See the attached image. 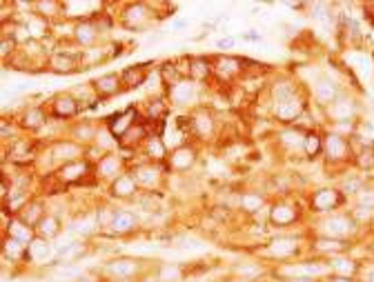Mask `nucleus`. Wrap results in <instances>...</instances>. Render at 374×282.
<instances>
[{"label":"nucleus","instance_id":"nucleus-1","mask_svg":"<svg viewBox=\"0 0 374 282\" xmlns=\"http://www.w3.org/2000/svg\"><path fill=\"white\" fill-rule=\"evenodd\" d=\"M154 22V11L147 3H127L120 11V24L127 32H138Z\"/></svg>","mask_w":374,"mask_h":282},{"label":"nucleus","instance_id":"nucleus-2","mask_svg":"<svg viewBox=\"0 0 374 282\" xmlns=\"http://www.w3.org/2000/svg\"><path fill=\"white\" fill-rule=\"evenodd\" d=\"M165 171H169L167 164H158V162L145 160V162L134 164V167L130 169V174L136 178V182H138L140 189H147V191H156V189L163 185Z\"/></svg>","mask_w":374,"mask_h":282},{"label":"nucleus","instance_id":"nucleus-3","mask_svg":"<svg viewBox=\"0 0 374 282\" xmlns=\"http://www.w3.org/2000/svg\"><path fill=\"white\" fill-rule=\"evenodd\" d=\"M105 273L112 280H118V282H136L140 275H145L143 260L127 258V256H122V258H114V260H109L105 265Z\"/></svg>","mask_w":374,"mask_h":282},{"label":"nucleus","instance_id":"nucleus-4","mask_svg":"<svg viewBox=\"0 0 374 282\" xmlns=\"http://www.w3.org/2000/svg\"><path fill=\"white\" fill-rule=\"evenodd\" d=\"M189 125H192V136L198 140H212L218 131L216 116L212 114V109H207L203 105H198L189 111Z\"/></svg>","mask_w":374,"mask_h":282},{"label":"nucleus","instance_id":"nucleus-5","mask_svg":"<svg viewBox=\"0 0 374 282\" xmlns=\"http://www.w3.org/2000/svg\"><path fill=\"white\" fill-rule=\"evenodd\" d=\"M49 156H52V160L60 167V164L76 162V160L87 158V147L78 145L76 140H71V138H58L52 143V147H49Z\"/></svg>","mask_w":374,"mask_h":282},{"label":"nucleus","instance_id":"nucleus-6","mask_svg":"<svg viewBox=\"0 0 374 282\" xmlns=\"http://www.w3.org/2000/svg\"><path fill=\"white\" fill-rule=\"evenodd\" d=\"M318 231H321V236L343 240V238L352 236L354 231H357V220L352 216H347V213H330V216H326L321 220Z\"/></svg>","mask_w":374,"mask_h":282},{"label":"nucleus","instance_id":"nucleus-7","mask_svg":"<svg viewBox=\"0 0 374 282\" xmlns=\"http://www.w3.org/2000/svg\"><path fill=\"white\" fill-rule=\"evenodd\" d=\"M81 102L76 100V96L71 91H63V94H56L49 100L47 105V111L52 118L56 120H71V118H78L81 114Z\"/></svg>","mask_w":374,"mask_h":282},{"label":"nucleus","instance_id":"nucleus-8","mask_svg":"<svg viewBox=\"0 0 374 282\" xmlns=\"http://www.w3.org/2000/svg\"><path fill=\"white\" fill-rule=\"evenodd\" d=\"M305 114V98L301 94H294L283 102L272 105V116L274 120H279L281 125H292Z\"/></svg>","mask_w":374,"mask_h":282},{"label":"nucleus","instance_id":"nucleus-9","mask_svg":"<svg viewBox=\"0 0 374 282\" xmlns=\"http://www.w3.org/2000/svg\"><path fill=\"white\" fill-rule=\"evenodd\" d=\"M198 98H201V84L194 82L192 78H183L181 82H176L174 87L167 89V100L176 107L196 105Z\"/></svg>","mask_w":374,"mask_h":282},{"label":"nucleus","instance_id":"nucleus-10","mask_svg":"<svg viewBox=\"0 0 374 282\" xmlns=\"http://www.w3.org/2000/svg\"><path fill=\"white\" fill-rule=\"evenodd\" d=\"M47 71L58 73V76H69V73H76L83 69L81 65V51L73 53V51H54L49 53V60L45 65Z\"/></svg>","mask_w":374,"mask_h":282},{"label":"nucleus","instance_id":"nucleus-11","mask_svg":"<svg viewBox=\"0 0 374 282\" xmlns=\"http://www.w3.org/2000/svg\"><path fill=\"white\" fill-rule=\"evenodd\" d=\"M120 174H125V160H122V156L120 153H116V151L103 153L94 164V176L98 178V180L114 182Z\"/></svg>","mask_w":374,"mask_h":282},{"label":"nucleus","instance_id":"nucleus-12","mask_svg":"<svg viewBox=\"0 0 374 282\" xmlns=\"http://www.w3.org/2000/svg\"><path fill=\"white\" fill-rule=\"evenodd\" d=\"M298 216H301V209L294 202H285V200L274 202L267 209V222L272 227H279V229H285V227H292L294 222H298Z\"/></svg>","mask_w":374,"mask_h":282},{"label":"nucleus","instance_id":"nucleus-13","mask_svg":"<svg viewBox=\"0 0 374 282\" xmlns=\"http://www.w3.org/2000/svg\"><path fill=\"white\" fill-rule=\"evenodd\" d=\"M298 247H301V244H298V238L296 236L283 234V236L272 238V240L265 244L263 253H265L267 258H272V260H287V258H292V256L296 253Z\"/></svg>","mask_w":374,"mask_h":282},{"label":"nucleus","instance_id":"nucleus-14","mask_svg":"<svg viewBox=\"0 0 374 282\" xmlns=\"http://www.w3.org/2000/svg\"><path fill=\"white\" fill-rule=\"evenodd\" d=\"M323 153H326L328 162L339 164V162L350 160L352 149H350V143H347L345 138L332 131V133H328V136H323Z\"/></svg>","mask_w":374,"mask_h":282},{"label":"nucleus","instance_id":"nucleus-15","mask_svg":"<svg viewBox=\"0 0 374 282\" xmlns=\"http://www.w3.org/2000/svg\"><path fill=\"white\" fill-rule=\"evenodd\" d=\"M198 160V149L194 147V143H187L179 147V149L169 151L167 156V169L169 171H176V174H183V171H189Z\"/></svg>","mask_w":374,"mask_h":282},{"label":"nucleus","instance_id":"nucleus-16","mask_svg":"<svg viewBox=\"0 0 374 282\" xmlns=\"http://www.w3.org/2000/svg\"><path fill=\"white\" fill-rule=\"evenodd\" d=\"M341 202H343V193L339 191V189L323 187V189H316V191L310 195V211L330 213L332 209H336Z\"/></svg>","mask_w":374,"mask_h":282},{"label":"nucleus","instance_id":"nucleus-17","mask_svg":"<svg viewBox=\"0 0 374 282\" xmlns=\"http://www.w3.org/2000/svg\"><path fill=\"white\" fill-rule=\"evenodd\" d=\"M136 122H138V109L136 107H127V109H122V111H118V114L109 116V118L105 120V127L112 131V136L116 140H120L134 125H136Z\"/></svg>","mask_w":374,"mask_h":282},{"label":"nucleus","instance_id":"nucleus-18","mask_svg":"<svg viewBox=\"0 0 374 282\" xmlns=\"http://www.w3.org/2000/svg\"><path fill=\"white\" fill-rule=\"evenodd\" d=\"M87 174H94V164L89 162V158H83V160H76V162L60 164V167L56 169L58 182H65V185H73V182H81Z\"/></svg>","mask_w":374,"mask_h":282},{"label":"nucleus","instance_id":"nucleus-19","mask_svg":"<svg viewBox=\"0 0 374 282\" xmlns=\"http://www.w3.org/2000/svg\"><path fill=\"white\" fill-rule=\"evenodd\" d=\"M214 60V73L220 78V80H234L245 71L243 67V58L238 56H230V53H220V56L212 58Z\"/></svg>","mask_w":374,"mask_h":282},{"label":"nucleus","instance_id":"nucleus-20","mask_svg":"<svg viewBox=\"0 0 374 282\" xmlns=\"http://www.w3.org/2000/svg\"><path fill=\"white\" fill-rule=\"evenodd\" d=\"M140 229V220L134 211H127V209H118V213L114 216L112 224H109L107 234L112 236H118V238H125L130 234H136Z\"/></svg>","mask_w":374,"mask_h":282},{"label":"nucleus","instance_id":"nucleus-21","mask_svg":"<svg viewBox=\"0 0 374 282\" xmlns=\"http://www.w3.org/2000/svg\"><path fill=\"white\" fill-rule=\"evenodd\" d=\"M91 87H94L98 100H109V98H114L116 94H122V80H120V73H103V76H98L94 82H91Z\"/></svg>","mask_w":374,"mask_h":282},{"label":"nucleus","instance_id":"nucleus-22","mask_svg":"<svg viewBox=\"0 0 374 282\" xmlns=\"http://www.w3.org/2000/svg\"><path fill=\"white\" fill-rule=\"evenodd\" d=\"M138 182L136 178H134L130 171H125V174H120L116 178L114 182H109V195L116 200H130V198H136L138 195Z\"/></svg>","mask_w":374,"mask_h":282},{"label":"nucleus","instance_id":"nucleus-23","mask_svg":"<svg viewBox=\"0 0 374 282\" xmlns=\"http://www.w3.org/2000/svg\"><path fill=\"white\" fill-rule=\"evenodd\" d=\"M73 40H76V45L91 49L101 40V29L96 27V22L91 18H83V20L73 24Z\"/></svg>","mask_w":374,"mask_h":282},{"label":"nucleus","instance_id":"nucleus-24","mask_svg":"<svg viewBox=\"0 0 374 282\" xmlns=\"http://www.w3.org/2000/svg\"><path fill=\"white\" fill-rule=\"evenodd\" d=\"M47 120H49L47 107L45 105H32V107H27L20 114L18 125H20L22 129H27V131H40L42 127L47 125Z\"/></svg>","mask_w":374,"mask_h":282},{"label":"nucleus","instance_id":"nucleus-25","mask_svg":"<svg viewBox=\"0 0 374 282\" xmlns=\"http://www.w3.org/2000/svg\"><path fill=\"white\" fill-rule=\"evenodd\" d=\"M149 125H152V122H147L145 118L138 120L136 125H134L132 129L118 140V149H138V147H143L145 140L152 136Z\"/></svg>","mask_w":374,"mask_h":282},{"label":"nucleus","instance_id":"nucleus-26","mask_svg":"<svg viewBox=\"0 0 374 282\" xmlns=\"http://www.w3.org/2000/svg\"><path fill=\"white\" fill-rule=\"evenodd\" d=\"M98 131H101V125H96V122H91V120H78L76 125H71L69 138L76 140L78 145L87 147V145H96Z\"/></svg>","mask_w":374,"mask_h":282},{"label":"nucleus","instance_id":"nucleus-27","mask_svg":"<svg viewBox=\"0 0 374 282\" xmlns=\"http://www.w3.org/2000/svg\"><path fill=\"white\" fill-rule=\"evenodd\" d=\"M357 114V102L350 96H339L332 105H328V116L334 122H347Z\"/></svg>","mask_w":374,"mask_h":282},{"label":"nucleus","instance_id":"nucleus-28","mask_svg":"<svg viewBox=\"0 0 374 282\" xmlns=\"http://www.w3.org/2000/svg\"><path fill=\"white\" fill-rule=\"evenodd\" d=\"M149 65H132V67H125L120 71V80H122V91H132V89H138L140 84H145L147 76H149Z\"/></svg>","mask_w":374,"mask_h":282},{"label":"nucleus","instance_id":"nucleus-29","mask_svg":"<svg viewBox=\"0 0 374 282\" xmlns=\"http://www.w3.org/2000/svg\"><path fill=\"white\" fill-rule=\"evenodd\" d=\"M214 73V60L205 56H189V78L194 82H205Z\"/></svg>","mask_w":374,"mask_h":282},{"label":"nucleus","instance_id":"nucleus-30","mask_svg":"<svg viewBox=\"0 0 374 282\" xmlns=\"http://www.w3.org/2000/svg\"><path fill=\"white\" fill-rule=\"evenodd\" d=\"M143 151H145V156H147V160H149V162H158V164L167 162L169 151H167V147H165L163 138L158 136V133H152V136L145 140Z\"/></svg>","mask_w":374,"mask_h":282},{"label":"nucleus","instance_id":"nucleus-31","mask_svg":"<svg viewBox=\"0 0 374 282\" xmlns=\"http://www.w3.org/2000/svg\"><path fill=\"white\" fill-rule=\"evenodd\" d=\"M312 94H314L318 105H326L328 107V105H332L336 98L341 96V89H339V84H336L334 80L321 78L318 82H314V89H312Z\"/></svg>","mask_w":374,"mask_h":282},{"label":"nucleus","instance_id":"nucleus-32","mask_svg":"<svg viewBox=\"0 0 374 282\" xmlns=\"http://www.w3.org/2000/svg\"><path fill=\"white\" fill-rule=\"evenodd\" d=\"M60 234H63V220H60L56 213H47V216L36 224V236L42 238V240L52 242L54 238H58Z\"/></svg>","mask_w":374,"mask_h":282},{"label":"nucleus","instance_id":"nucleus-33","mask_svg":"<svg viewBox=\"0 0 374 282\" xmlns=\"http://www.w3.org/2000/svg\"><path fill=\"white\" fill-rule=\"evenodd\" d=\"M347 244L345 240H339V238H328V236H321L316 238L314 244H312V249L316 251V253H323V256H330V258H334V256H341L347 251Z\"/></svg>","mask_w":374,"mask_h":282},{"label":"nucleus","instance_id":"nucleus-34","mask_svg":"<svg viewBox=\"0 0 374 282\" xmlns=\"http://www.w3.org/2000/svg\"><path fill=\"white\" fill-rule=\"evenodd\" d=\"M47 216V209H45V202L42 200H29L27 205L22 207L20 211H18V220H22L24 224H29V227H34L36 229V224L40 222L42 218Z\"/></svg>","mask_w":374,"mask_h":282},{"label":"nucleus","instance_id":"nucleus-35","mask_svg":"<svg viewBox=\"0 0 374 282\" xmlns=\"http://www.w3.org/2000/svg\"><path fill=\"white\" fill-rule=\"evenodd\" d=\"M5 236L14 238V240L22 242V244H29L36 238V229L34 227H29V224H24L22 220H18L14 216V218H9V224L5 227Z\"/></svg>","mask_w":374,"mask_h":282},{"label":"nucleus","instance_id":"nucleus-36","mask_svg":"<svg viewBox=\"0 0 374 282\" xmlns=\"http://www.w3.org/2000/svg\"><path fill=\"white\" fill-rule=\"evenodd\" d=\"M185 273H187L185 265H179V262H161L154 271L158 282H183Z\"/></svg>","mask_w":374,"mask_h":282},{"label":"nucleus","instance_id":"nucleus-37","mask_svg":"<svg viewBox=\"0 0 374 282\" xmlns=\"http://www.w3.org/2000/svg\"><path fill=\"white\" fill-rule=\"evenodd\" d=\"M9 158L18 164H24L27 160L34 158V149H32V140L27 138H14L9 145Z\"/></svg>","mask_w":374,"mask_h":282},{"label":"nucleus","instance_id":"nucleus-38","mask_svg":"<svg viewBox=\"0 0 374 282\" xmlns=\"http://www.w3.org/2000/svg\"><path fill=\"white\" fill-rule=\"evenodd\" d=\"M3 258L9 262H27V244L14 240V238H3Z\"/></svg>","mask_w":374,"mask_h":282},{"label":"nucleus","instance_id":"nucleus-39","mask_svg":"<svg viewBox=\"0 0 374 282\" xmlns=\"http://www.w3.org/2000/svg\"><path fill=\"white\" fill-rule=\"evenodd\" d=\"M49 256H52V244H49V240H42V238L36 236L27 244V262H45Z\"/></svg>","mask_w":374,"mask_h":282},{"label":"nucleus","instance_id":"nucleus-40","mask_svg":"<svg viewBox=\"0 0 374 282\" xmlns=\"http://www.w3.org/2000/svg\"><path fill=\"white\" fill-rule=\"evenodd\" d=\"M294 94H298V87L292 80H274L272 84H269V98H272V105L287 100V98L294 96Z\"/></svg>","mask_w":374,"mask_h":282},{"label":"nucleus","instance_id":"nucleus-41","mask_svg":"<svg viewBox=\"0 0 374 282\" xmlns=\"http://www.w3.org/2000/svg\"><path fill=\"white\" fill-rule=\"evenodd\" d=\"M303 140H305V131H301L298 127H285V129L279 131V143L287 147L290 151L294 149L303 151Z\"/></svg>","mask_w":374,"mask_h":282},{"label":"nucleus","instance_id":"nucleus-42","mask_svg":"<svg viewBox=\"0 0 374 282\" xmlns=\"http://www.w3.org/2000/svg\"><path fill=\"white\" fill-rule=\"evenodd\" d=\"M34 14L40 16V18H56V16H63L65 11V3H58V0H38L34 3Z\"/></svg>","mask_w":374,"mask_h":282},{"label":"nucleus","instance_id":"nucleus-43","mask_svg":"<svg viewBox=\"0 0 374 282\" xmlns=\"http://www.w3.org/2000/svg\"><path fill=\"white\" fill-rule=\"evenodd\" d=\"M328 265H330V271L336 273V275H352L359 271V265L350 258H343V256H334V258H328Z\"/></svg>","mask_w":374,"mask_h":282},{"label":"nucleus","instance_id":"nucleus-44","mask_svg":"<svg viewBox=\"0 0 374 282\" xmlns=\"http://www.w3.org/2000/svg\"><path fill=\"white\" fill-rule=\"evenodd\" d=\"M232 273L241 280H256L261 273H265V269H263V265H259V262H236V265L232 267Z\"/></svg>","mask_w":374,"mask_h":282},{"label":"nucleus","instance_id":"nucleus-45","mask_svg":"<svg viewBox=\"0 0 374 282\" xmlns=\"http://www.w3.org/2000/svg\"><path fill=\"white\" fill-rule=\"evenodd\" d=\"M238 207H241L245 213H256L265 207V198L256 191H245V193H241V198H238Z\"/></svg>","mask_w":374,"mask_h":282},{"label":"nucleus","instance_id":"nucleus-46","mask_svg":"<svg viewBox=\"0 0 374 282\" xmlns=\"http://www.w3.org/2000/svg\"><path fill=\"white\" fill-rule=\"evenodd\" d=\"M303 153L310 158H318L323 153V138L318 136L316 131H305V140H303Z\"/></svg>","mask_w":374,"mask_h":282},{"label":"nucleus","instance_id":"nucleus-47","mask_svg":"<svg viewBox=\"0 0 374 282\" xmlns=\"http://www.w3.org/2000/svg\"><path fill=\"white\" fill-rule=\"evenodd\" d=\"M354 164L363 171L374 169V149L372 147H363V149L357 153V158H354Z\"/></svg>","mask_w":374,"mask_h":282},{"label":"nucleus","instance_id":"nucleus-48","mask_svg":"<svg viewBox=\"0 0 374 282\" xmlns=\"http://www.w3.org/2000/svg\"><path fill=\"white\" fill-rule=\"evenodd\" d=\"M339 191H341V193H350V195H359L361 191H363V178H359V176L345 178Z\"/></svg>","mask_w":374,"mask_h":282},{"label":"nucleus","instance_id":"nucleus-49","mask_svg":"<svg viewBox=\"0 0 374 282\" xmlns=\"http://www.w3.org/2000/svg\"><path fill=\"white\" fill-rule=\"evenodd\" d=\"M234 45H236V38H234V36H225V38H220V40L216 42L218 49H232Z\"/></svg>","mask_w":374,"mask_h":282},{"label":"nucleus","instance_id":"nucleus-50","mask_svg":"<svg viewBox=\"0 0 374 282\" xmlns=\"http://www.w3.org/2000/svg\"><path fill=\"white\" fill-rule=\"evenodd\" d=\"M323 282H354V278H350V275H336V273H330L328 278H323Z\"/></svg>","mask_w":374,"mask_h":282},{"label":"nucleus","instance_id":"nucleus-51","mask_svg":"<svg viewBox=\"0 0 374 282\" xmlns=\"http://www.w3.org/2000/svg\"><path fill=\"white\" fill-rule=\"evenodd\" d=\"M11 125H7V120H3L0 122V136H3V140H9V136H11Z\"/></svg>","mask_w":374,"mask_h":282},{"label":"nucleus","instance_id":"nucleus-52","mask_svg":"<svg viewBox=\"0 0 374 282\" xmlns=\"http://www.w3.org/2000/svg\"><path fill=\"white\" fill-rule=\"evenodd\" d=\"M136 282H158V280H156V275H154V273H145V275H140V278H138Z\"/></svg>","mask_w":374,"mask_h":282},{"label":"nucleus","instance_id":"nucleus-53","mask_svg":"<svg viewBox=\"0 0 374 282\" xmlns=\"http://www.w3.org/2000/svg\"><path fill=\"white\" fill-rule=\"evenodd\" d=\"M363 282H374V269H365V271H363Z\"/></svg>","mask_w":374,"mask_h":282},{"label":"nucleus","instance_id":"nucleus-54","mask_svg":"<svg viewBox=\"0 0 374 282\" xmlns=\"http://www.w3.org/2000/svg\"><path fill=\"white\" fill-rule=\"evenodd\" d=\"M183 282H201V280H192V278H185V280H183Z\"/></svg>","mask_w":374,"mask_h":282}]
</instances>
